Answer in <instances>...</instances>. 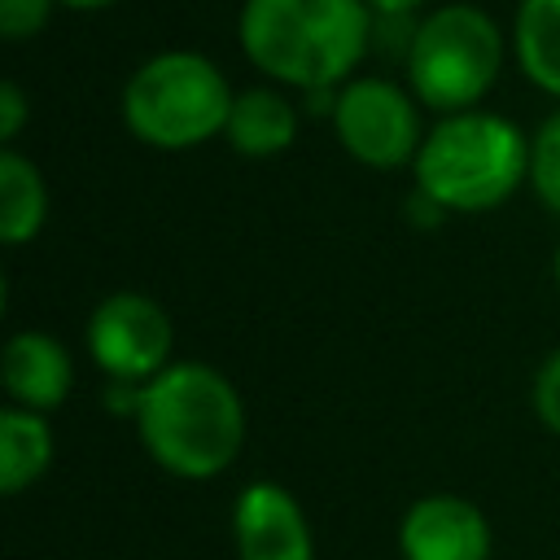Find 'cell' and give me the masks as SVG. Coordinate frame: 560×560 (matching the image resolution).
Listing matches in <instances>:
<instances>
[{"instance_id":"19","label":"cell","mask_w":560,"mask_h":560,"mask_svg":"<svg viewBox=\"0 0 560 560\" xmlns=\"http://www.w3.org/2000/svg\"><path fill=\"white\" fill-rule=\"evenodd\" d=\"M407 219H411L416 228H420V223H424V228H438V223L446 219V210H442L429 192H420V188H416V192H411V201H407Z\"/></svg>"},{"instance_id":"7","label":"cell","mask_w":560,"mask_h":560,"mask_svg":"<svg viewBox=\"0 0 560 560\" xmlns=\"http://www.w3.org/2000/svg\"><path fill=\"white\" fill-rule=\"evenodd\" d=\"M175 324L149 293L118 289L88 315V354L114 385H149L171 368Z\"/></svg>"},{"instance_id":"11","label":"cell","mask_w":560,"mask_h":560,"mask_svg":"<svg viewBox=\"0 0 560 560\" xmlns=\"http://www.w3.org/2000/svg\"><path fill=\"white\" fill-rule=\"evenodd\" d=\"M298 136V109L284 92L276 88H245L232 101L223 140L241 158H276L293 144Z\"/></svg>"},{"instance_id":"17","label":"cell","mask_w":560,"mask_h":560,"mask_svg":"<svg viewBox=\"0 0 560 560\" xmlns=\"http://www.w3.org/2000/svg\"><path fill=\"white\" fill-rule=\"evenodd\" d=\"M529 398H534V416L542 420V429L560 438V350L547 354L542 368L534 372V389H529Z\"/></svg>"},{"instance_id":"20","label":"cell","mask_w":560,"mask_h":560,"mask_svg":"<svg viewBox=\"0 0 560 560\" xmlns=\"http://www.w3.org/2000/svg\"><path fill=\"white\" fill-rule=\"evenodd\" d=\"M376 18H407V13H416L424 0H363Z\"/></svg>"},{"instance_id":"10","label":"cell","mask_w":560,"mask_h":560,"mask_svg":"<svg viewBox=\"0 0 560 560\" xmlns=\"http://www.w3.org/2000/svg\"><path fill=\"white\" fill-rule=\"evenodd\" d=\"M0 381H4V394L13 398V407L48 416L66 402V394L74 385V363H70V350L52 332L22 328L4 341Z\"/></svg>"},{"instance_id":"9","label":"cell","mask_w":560,"mask_h":560,"mask_svg":"<svg viewBox=\"0 0 560 560\" xmlns=\"http://www.w3.org/2000/svg\"><path fill=\"white\" fill-rule=\"evenodd\" d=\"M236 560H315V534L302 503L276 481H249L232 508Z\"/></svg>"},{"instance_id":"8","label":"cell","mask_w":560,"mask_h":560,"mask_svg":"<svg viewBox=\"0 0 560 560\" xmlns=\"http://www.w3.org/2000/svg\"><path fill=\"white\" fill-rule=\"evenodd\" d=\"M402 560H490L494 534L486 512L464 494H424L398 521Z\"/></svg>"},{"instance_id":"18","label":"cell","mask_w":560,"mask_h":560,"mask_svg":"<svg viewBox=\"0 0 560 560\" xmlns=\"http://www.w3.org/2000/svg\"><path fill=\"white\" fill-rule=\"evenodd\" d=\"M26 92H22V83H13V79H4L0 83V144L4 149H13V140L22 136V127H26Z\"/></svg>"},{"instance_id":"12","label":"cell","mask_w":560,"mask_h":560,"mask_svg":"<svg viewBox=\"0 0 560 560\" xmlns=\"http://www.w3.org/2000/svg\"><path fill=\"white\" fill-rule=\"evenodd\" d=\"M52 464V429L39 411L4 407L0 411V494L31 490Z\"/></svg>"},{"instance_id":"14","label":"cell","mask_w":560,"mask_h":560,"mask_svg":"<svg viewBox=\"0 0 560 560\" xmlns=\"http://www.w3.org/2000/svg\"><path fill=\"white\" fill-rule=\"evenodd\" d=\"M512 48L534 88L560 96V0H521Z\"/></svg>"},{"instance_id":"16","label":"cell","mask_w":560,"mask_h":560,"mask_svg":"<svg viewBox=\"0 0 560 560\" xmlns=\"http://www.w3.org/2000/svg\"><path fill=\"white\" fill-rule=\"evenodd\" d=\"M57 0H0V35L4 39H31L48 26Z\"/></svg>"},{"instance_id":"5","label":"cell","mask_w":560,"mask_h":560,"mask_svg":"<svg viewBox=\"0 0 560 560\" xmlns=\"http://www.w3.org/2000/svg\"><path fill=\"white\" fill-rule=\"evenodd\" d=\"M407 88L420 105L446 114L472 109L503 66V31L481 4H442L407 39Z\"/></svg>"},{"instance_id":"21","label":"cell","mask_w":560,"mask_h":560,"mask_svg":"<svg viewBox=\"0 0 560 560\" xmlns=\"http://www.w3.org/2000/svg\"><path fill=\"white\" fill-rule=\"evenodd\" d=\"M57 4H66V9H105L114 0H57Z\"/></svg>"},{"instance_id":"15","label":"cell","mask_w":560,"mask_h":560,"mask_svg":"<svg viewBox=\"0 0 560 560\" xmlns=\"http://www.w3.org/2000/svg\"><path fill=\"white\" fill-rule=\"evenodd\" d=\"M529 188L551 214H560V109L542 118L529 140Z\"/></svg>"},{"instance_id":"6","label":"cell","mask_w":560,"mask_h":560,"mask_svg":"<svg viewBox=\"0 0 560 560\" xmlns=\"http://www.w3.org/2000/svg\"><path fill=\"white\" fill-rule=\"evenodd\" d=\"M332 136L337 144L372 166V171H398L411 166L420 144H424V127H420V101L411 96V88H398L389 79H346L332 96Z\"/></svg>"},{"instance_id":"4","label":"cell","mask_w":560,"mask_h":560,"mask_svg":"<svg viewBox=\"0 0 560 560\" xmlns=\"http://www.w3.org/2000/svg\"><path fill=\"white\" fill-rule=\"evenodd\" d=\"M232 101L236 92L210 57L192 48H166L127 74L118 105L136 140L153 149H197L223 136Z\"/></svg>"},{"instance_id":"1","label":"cell","mask_w":560,"mask_h":560,"mask_svg":"<svg viewBox=\"0 0 560 560\" xmlns=\"http://www.w3.org/2000/svg\"><path fill=\"white\" fill-rule=\"evenodd\" d=\"M131 416L149 459L179 481L228 472L245 446V402L236 385L197 359H175L140 385Z\"/></svg>"},{"instance_id":"22","label":"cell","mask_w":560,"mask_h":560,"mask_svg":"<svg viewBox=\"0 0 560 560\" xmlns=\"http://www.w3.org/2000/svg\"><path fill=\"white\" fill-rule=\"evenodd\" d=\"M556 284H560V249H556Z\"/></svg>"},{"instance_id":"3","label":"cell","mask_w":560,"mask_h":560,"mask_svg":"<svg viewBox=\"0 0 560 560\" xmlns=\"http://www.w3.org/2000/svg\"><path fill=\"white\" fill-rule=\"evenodd\" d=\"M411 171L416 188L446 214H481L503 206L529 179V140L503 114H446L424 131Z\"/></svg>"},{"instance_id":"13","label":"cell","mask_w":560,"mask_h":560,"mask_svg":"<svg viewBox=\"0 0 560 560\" xmlns=\"http://www.w3.org/2000/svg\"><path fill=\"white\" fill-rule=\"evenodd\" d=\"M44 219H48V184L39 166L18 149H0V241L26 245L39 236Z\"/></svg>"},{"instance_id":"2","label":"cell","mask_w":560,"mask_h":560,"mask_svg":"<svg viewBox=\"0 0 560 560\" xmlns=\"http://www.w3.org/2000/svg\"><path fill=\"white\" fill-rule=\"evenodd\" d=\"M372 18L363 0H245L236 39L271 83L337 92L368 52Z\"/></svg>"}]
</instances>
